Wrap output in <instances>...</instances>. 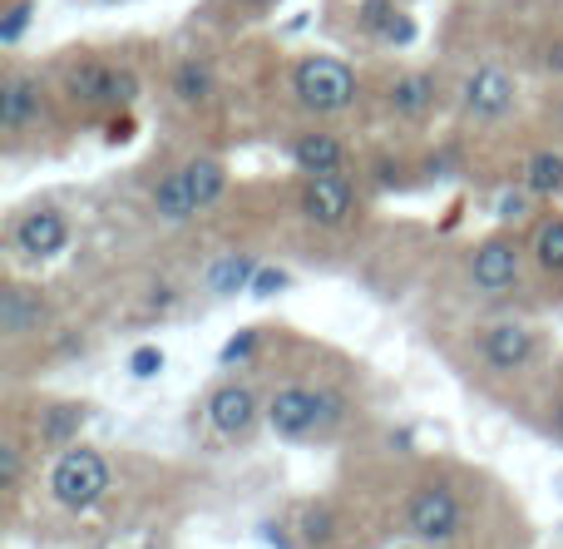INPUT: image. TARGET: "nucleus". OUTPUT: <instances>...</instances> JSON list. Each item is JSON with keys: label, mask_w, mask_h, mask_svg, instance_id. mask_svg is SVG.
<instances>
[{"label": "nucleus", "mask_w": 563, "mask_h": 549, "mask_svg": "<svg viewBox=\"0 0 563 549\" xmlns=\"http://www.w3.org/2000/svg\"><path fill=\"white\" fill-rule=\"evenodd\" d=\"M174 95L178 105H208V95H213V65L208 59H184V65L174 69Z\"/></svg>", "instance_id": "nucleus-20"}, {"label": "nucleus", "mask_w": 563, "mask_h": 549, "mask_svg": "<svg viewBox=\"0 0 563 549\" xmlns=\"http://www.w3.org/2000/svg\"><path fill=\"white\" fill-rule=\"evenodd\" d=\"M45 322V303L30 287H5L0 293V332L5 337H25Z\"/></svg>", "instance_id": "nucleus-12"}, {"label": "nucleus", "mask_w": 563, "mask_h": 549, "mask_svg": "<svg viewBox=\"0 0 563 549\" xmlns=\"http://www.w3.org/2000/svg\"><path fill=\"white\" fill-rule=\"evenodd\" d=\"M253 347H257V332L247 327V332H238L233 342L218 352V362H223V366H238V362H247V356H253Z\"/></svg>", "instance_id": "nucleus-27"}, {"label": "nucleus", "mask_w": 563, "mask_h": 549, "mask_svg": "<svg viewBox=\"0 0 563 549\" xmlns=\"http://www.w3.org/2000/svg\"><path fill=\"white\" fill-rule=\"evenodd\" d=\"M460 501L450 485H420L406 501V530L426 545H450L460 535Z\"/></svg>", "instance_id": "nucleus-4"}, {"label": "nucleus", "mask_w": 563, "mask_h": 549, "mask_svg": "<svg viewBox=\"0 0 563 549\" xmlns=\"http://www.w3.org/2000/svg\"><path fill=\"white\" fill-rule=\"evenodd\" d=\"M30 15H35V0H15L0 20V45H20V35L30 30Z\"/></svg>", "instance_id": "nucleus-24"}, {"label": "nucleus", "mask_w": 563, "mask_h": 549, "mask_svg": "<svg viewBox=\"0 0 563 549\" xmlns=\"http://www.w3.org/2000/svg\"><path fill=\"white\" fill-rule=\"evenodd\" d=\"M287 283H291V277L282 273V267H257V277H253V287H247V293H253V297H277Z\"/></svg>", "instance_id": "nucleus-29"}, {"label": "nucleus", "mask_w": 563, "mask_h": 549, "mask_svg": "<svg viewBox=\"0 0 563 549\" xmlns=\"http://www.w3.org/2000/svg\"><path fill=\"white\" fill-rule=\"evenodd\" d=\"M109 485H114V475H109V461L95 446H65L59 461L49 465V495H55V505H65L69 515L95 510L109 495Z\"/></svg>", "instance_id": "nucleus-1"}, {"label": "nucleus", "mask_w": 563, "mask_h": 549, "mask_svg": "<svg viewBox=\"0 0 563 549\" xmlns=\"http://www.w3.org/2000/svg\"><path fill=\"white\" fill-rule=\"evenodd\" d=\"M104 85H109V65H99V59H85V65H75L65 75V89L75 105H104Z\"/></svg>", "instance_id": "nucleus-21"}, {"label": "nucleus", "mask_w": 563, "mask_h": 549, "mask_svg": "<svg viewBox=\"0 0 563 549\" xmlns=\"http://www.w3.org/2000/svg\"><path fill=\"white\" fill-rule=\"evenodd\" d=\"M65 243H69V223L55 208H35V213H25L15 223V253L35 257V263L40 257H55Z\"/></svg>", "instance_id": "nucleus-9"}, {"label": "nucleus", "mask_w": 563, "mask_h": 549, "mask_svg": "<svg viewBox=\"0 0 563 549\" xmlns=\"http://www.w3.org/2000/svg\"><path fill=\"white\" fill-rule=\"evenodd\" d=\"M549 69H563V50H549Z\"/></svg>", "instance_id": "nucleus-33"}, {"label": "nucleus", "mask_w": 563, "mask_h": 549, "mask_svg": "<svg viewBox=\"0 0 563 549\" xmlns=\"http://www.w3.org/2000/svg\"><path fill=\"white\" fill-rule=\"evenodd\" d=\"M154 213L164 218V223H188L194 213H203V208L194 204V188H188L184 168H178V174H168L164 184L154 188Z\"/></svg>", "instance_id": "nucleus-16"}, {"label": "nucleus", "mask_w": 563, "mask_h": 549, "mask_svg": "<svg viewBox=\"0 0 563 549\" xmlns=\"http://www.w3.org/2000/svg\"><path fill=\"white\" fill-rule=\"evenodd\" d=\"M257 416H267V406H257V396L238 382L218 386V392L208 396V421H213V431L228 436V441H238V436L253 431Z\"/></svg>", "instance_id": "nucleus-8"}, {"label": "nucleus", "mask_w": 563, "mask_h": 549, "mask_svg": "<svg viewBox=\"0 0 563 549\" xmlns=\"http://www.w3.org/2000/svg\"><path fill=\"white\" fill-rule=\"evenodd\" d=\"M525 188L539 198H559L563 194V154L559 149H539L525 164Z\"/></svg>", "instance_id": "nucleus-19"}, {"label": "nucleus", "mask_w": 563, "mask_h": 549, "mask_svg": "<svg viewBox=\"0 0 563 549\" xmlns=\"http://www.w3.org/2000/svg\"><path fill=\"white\" fill-rule=\"evenodd\" d=\"M460 105H465V114L479 119V124L505 119L509 109H515V79H509L499 65H479L475 75L460 85Z\"/></svg>", "instance_id": "nucleus-6"}, {"label": "nucleus", "mask_w": 563, "mask_h": 549, "mask_svg": "<svg viewBox=\"0 0 563 549\" xmlns=\"http://www.w3.org/2000/svg\"><path fill=\"white\" fill-rule=\"evenodd\" d=\"M534 257L544 273H563V218H549L534 233Z\"/></svg>", "instance_id": "nucleus-23"}, {"label": "nucleus", "mask_w": 563, "mask_h": 549, "mask_svg": "<svg viewBox=\"0 0 563 549\" xmlns=\"http://www.w3.org/2000/svg\"><path fill=\"white\" fill-rule=\"evenodd\" d=\"M257 267H263V263H257L253 253H228V257H218V263H213L208 287H213L218 297H238V293H247V287H253Z\"/></svg>", "instance_id": "nucleus-15"}, {"label": "nucleus", "mask_w": 563, "mask_h": 549, "mask_svg": "<svg viewBox=\"0 0 563 549\" xmlns=\"http://www.w3.org/2000/svg\"><path fill=\"white\" fill-rule=\"evenodd\" d=\"M79 426H85V406H49L45 411V426H40V441L49 446H75Z\"/></svg>", "instance_id": "nucleus-22"}, {"label": "nucleus", "mask_w": 563, "mask_h": 549, "mask_svg": "<svg viewBox=\"0 0 563 549\" xmlns=\"http://www.w3.org/2000/svg\"><path fill=\"white\" fill-rule=\"evenodd\" d=\"M341 144L331 134H301L297 144H291V164L301 168V174H341Z\"/></svg>", "instance_id": "nucleus-13"}, {"label": "nucleus", "mask_w": 563, "mask_h": 549, "mask_svg": "<svg viewBox=\"0 0 563 549\" xmlns=\"http://www.w3.org/2000/svg\"><path fill=\"white\" fill-rule=\"evenodd\" d=\"M164 372V352L158 347H139L134 356H129V376H139V382H148V376Z\"/></svg>", "instance_id": "nucleus-26"}, {"label": "nucleus", "mask_w": 563, "mask_h": 549, "mask_svg": "<svg viewBox=\"0 0 563 549\" xmlns=\"http://www.w3.org/2000/svg\"><path fill=\"white\" fill-rule=\"evenodd\" d=\"M470 283L479 293H509L519 283V243L515 238H489L470 257Z\"/></svg>", "instance_id": "nucleus-7"}, {"label": "nucleus", "mask_w": 563, "mask_h": 549, "mask_svg": "<svg viewBox=\"0 0 563 549\" xmlns=\"http://www.w3.org/2000/svg\"><path fill=\"white\" fill-rule=\"evenodd\" d=\"M291 95L311 114H341L356 105V69L336 55H307L291 69Z\"/></svg>", "instance_id": "nucleus-3"}, {"label": "nucleus", "mask_w": 563, "mask_h": 549, "mask_svg": "<svg viewBox=\"0 0 563 549\" xmlns=\"http://www.w3.org/2000/svg\"><path fill=\"white\" fill-rule=\"evenodd\" d=\"M134 95H139V75H134V69H114V65H109L104 105H134Z\"/></svg>", "instance_id": "nucleus-25"}, {"label": "nucleus", "mask_w": 563, "mask_h": 549, "mask_svg": "<svg viewBox=\"0 0 563 549\" xmlns=\"http://www.w3.org/2000/svg\"><path fill=\"white\" fill-rule=\"evenodd\" d=\"M479 356H485L495 372H519V366L534 356V332L525 322H495L479 337Z\"/></svg>", "instance_id": "nucleus-10"}, {"label": "nucleus", "mask_w": 563, "mask_h": 549, "mask_svg": "<svg viewBox=\"0 0 563 549\" xmlns=\"http://www.w3.org/2000/svg\"><path fill=\"white\" fill-rule=\"evenodd\" d=\"M430 105H435V79L430 75H400L396 85H390V109H396L400 119H420Z\"/></svg>", "instance_id": "nucleus-17"}, {"label": "nucleus", "mask_w": 563, "mask_h": 549, "mask_svg": "<svg viewBox=\"0 0 563 549\" xmlns=\"http://www.w3.org/2000/svg\"><path fill=\"white\" fill-rule=\"evenodd\" d=\"M184 178H188V188H194L198 208H213L228 188V168L218 164V158H194V164H184Z\"/></svg>", "instance_id": "nucleus-18"}, {"label": "nucleus", "mask_w": 563, "mask_h": 549, "mask_svg": "<svg viewBox=\"0 0 563 549\" xmlns=\"http://www.w3.org/2000/svg\"><path fill=\"white\" fill-rule=\"evenodd\" d=\"M341 421V396L331 392H311V386H277L267 396V426L282 436V441H307V436L327 431V426Z\"/></svg>", "instance_id": "nucleus-2"}, {"label": "nucleus", "mask_w": 563, "mask_h": 549, "mask_svg": "<svg viewBox=\"0 0 563 549\" xmlns=\"http://www.w3.org/2000/svg\"><path fill=\"white\" fill-rule=\"evenodd\" d=\"M20 471H25V465H20V446L5 441V446H0V485H5V491H15Z\"/></svg>", "instance_id": "nucleus-30"}, {"label": "nucleus", "mask_w": 563, "mask_h": 549, "mask_svg": "<svg viewBox=\"0 0 563 549\" xmlns=\"http://www.w3.org/2000/svg\"><path fill=\"white\" fill-rule=\"evenodd\" d=\"M361 25H366L371 35L390 40V45H410V40H416V20L400 15L390 0H366V6H361Z\"/></svg>", "instance_id": "nucleus-14"}, {"label": "nucleus", "mask_w": 563, "mask_h": 549, "mask_svg": "<svg viewBox=\"0 0 563 549\" xmlns=\"http://www.w3.org/2000/svg\"><path fill=\"white\" fill-rule=\"evenodd\" d=\"M301 540H307V545H327L331 540V515L327 510H307V515H301Z\"/></svg>", "instance_id": "nucleus-28"}, {"label": "nucleus", "mask_w": 563, "mask_h": 549, "mask_svg": "<svg viewBox=\"0 0 563 549\" xmlns=\"http://www.w3.org/2000/svg\"><path fill=\"white\" fill-rule=\"evenodd\" d=\"M263 540H267V545H277V549H291V540L277 530V525H263Z\"/></svg>", "instance_id": "nucleus-32"}, {"label": "nucleus", "mask_w": 563, "mask_h": 549, "mask_svg": "<svg viewBox=\"0 0 563 549\" xmlns=\"http://www.w3.org/2000/svg\"><path fill=\"white\" fill-rule=\"evenodd\" d=\"M40 114V85L30 75H10L5 85H0V129H25L30 119Z\"/></svg>", "instance_id": "nucleus-11"}, {"label": "nucleus", "mask_w": 563, "mask_h": 549, "mask_svg": "<svg viewBox=\"0 0 563 549\" xmlns=\"http://www.w3.org/2000/svg\"><path fill=\"white\" fill-rule=\"evenodd\" d=\"M301 213L317 228H346L356 213V188L346 174H311L301 188Z\"/></svg>", "instance_id": "nucleus-5"}, {"label": "nucleus", "mask_w": 563, "mask_h": 549, "mask_svg": "<svg viewBox=\"0 0 563 549\" xmlns=\"http://www.w3.org/2000/svg\"><path fill=\"white\" fill-rule=\"evenodd\" d=\"M525 213H529V194H505L499 198V218H505V223H519Z\"/></svg>", "instance_id": "nucleus-31"}, {"label": "nucleus", "mask_w": 563, "mask_h": 549, "mask_svg": "<svg viewBox=\"0 0 563 549\" xmlns=\"http://www.w3.org/2000/svg\"><path fill=\"white\" fill-rule=\"evenodd\" d=\"M109 6H114V0H109Z\"/></svg>", "instance_id": "nucleus-35"}, {"label": "nucleus", "mask_w": 563, "mask_h": 549, "mask_svg": "<svg viewBox=\"0 0 563 549\" xmlns=\"http://www.w3.org/2000/svg\"><path fill=\"white\" fill-rule=\"evenodd\" d=\"M554 431H559V436H563V402H559V406H554Z\"/></svg>", "instance_id": "nucleus-34"}]
</instances>
